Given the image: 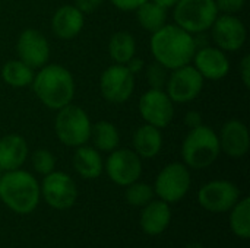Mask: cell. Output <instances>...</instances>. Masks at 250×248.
I'll return each instance as SVG.
<instances>
[{
	"label": "cell",
	"mask_w": 250,
	"mask_h": 248,
	"mask_svg": "<svg viewBox=\"0 0 250 248\" xmlns=\"http://www.w3.org/2000/svg\"><path fill=\"white\" fill-rule=\"evenodd\" d=\"M171 219V210L164 200L149 202L141 215V228L148 235H160L166 231Z\"/></svg>",
	"instance_id": "20"
},
{
	"label": "cell",
	"mask_w": 250,
	"mask_h": 248,
	"mask_svg": "<svg viewBox=\"0 0 250 248\" xmlns=\"http://www.w3.org/2000/svg\"><path fill=\"white\" fill-rule=\"evenodd\" d=\"M185 123L189 129H195L202 124V117L198 111H188L185 115Z\"/></svg>",
	"instance_id": "35"
},
{
	"label": "cell",
	"mask_w": 250,
	"mask_h": 248,
	"mask_svg": "<svg viewBox=\"0 0 250 248\" xmlns=\"http://www.w3.org/2000/svg\"><path fill=\"white\" fill-rule=\"evenodd\" d=\"M105 171L113 183L127 187L142 174L141 156L130 149H114L107 158Z\"/></svg>",
	"instance_id": "10"
},
{
	"label": "cell",
	"mask_w": 250,
	"mask_h": 248,
	"mask_svg": "<svg viewBox=\"0 0 250 248\" xmlns=\"http://www.w3.org/2000/svg\"><path fill=\"white\" fill-rule=\"evenodd\" d=\"M104 0H75V4L83 15L85 13H92L94 10H97Z\"/></svg>",
	"instance_id": "32"
},
{
	"label": "cell",
	"mask_w": 250,
	"mask_h": 248,
	"mask_svg": "<svg viewBox=\"0 0 250 248\" xmlns=\"http://www.w3.org/2000/svg\"><path fill=\"white\" fill-rule=\"evenodd\" d=\"M54 130L57 139L70 148H78L85 145L91 136V121L88 114L78 105L72 102L66 107L57 110Z\"/></svg>",
	"instance_id": "5"
},
{
	"label": "cell",
	"mask_w": 250,
	"mask_h": 248,
	"mask_svg": "<svg viewBox=\"0 0 250 248\" xmlns=\"http://www.w3.org/2000/svg\"><path fill=\"white\" fill-rule=\"evenodd\" d=\"M151 53L160 64L168 70L189 64L196 53L195 37L177 25H164L152 32Z\"/></svg>",
	"instance_id": "1"
},
{
	"label": "cell",
	"mask_w": 250,
	"mask_h": 248,
	"mask_svg": "<svg viewBox=\"0 0 250 248\" xmlns=\"http://www.w3.org/2000/svg\"><path fill=\"white\" fill-rule=\"evenodd\" d=\"M51 28L60 39H72L83 28V13L76 6H62L53 15Z\"/></svg>",
	"instance_id": "18"
},
{
	"label": "cell",
	"mask_w": 250,
	"mask_h": 248,
	"mask_svg": "<svg viewBox=\"0 0 250 248\" xmlns=\"http://www.w3.org/2000/svg\"><path fill=\"white\" fill-rule=\"evenodd\" d=\"M0 199L13 212L26 215L40 202V186L26 171H6L0 177Z\"/></svg>",
	"instance_id": "3"
},
{
	"label": "cell",
	"mask_w": 250,
	"mask_h": 248,
	"mask_svg": "<svg viewBox=\"0 0 250 248\" xmlns=\"http://www.w3.org/2000/svg\"><path fill=\"white\" fill-rule=\"evenodd\" d=\"M240 190L236 184L224 180L211 181L201 187L198 193L199 205L214 213H223L230 210L239 202Z\"/></svg>",
	"instance_id": "13"
},
{
	"label": "cell",
	"mask_w": 250,
	"mask_h": 248,
	"mask_svg": "<svg viewBox=\"0 0 250 248\" xmlns=\"http://www.w3.org/2000/svg\"><path fill=\"white\" fill-rule=\"evenodd\" d=\"M108 53L117 64H126L136 53V42L132 34L126 31L113 34L108 42Z\"/></svg>",
	"instance_id": "23"
},
{
	"label": "cell",
	"mask_w": 250,
	"mask_h": 248,
	"mask_svg": "<svg viewBox=\"0 0 250 248\" xmlns=\"http://www.w3.org/2000/svg\"><path fill=\"white\" fill-rule=\"evenodd\" d=\"M167 95L173 102H190L201 94L204 88V77L195 66H182L174 69L167 79Z\"/></svg>",
	"instance_id": "9"
},
{
	"label": "cell",
	"mask_w": 250,
	"mask_h": 248,
	"mask_svg": "<svg viewBox=\"0 0 250 248\" xmlns=\"http://www.w3.org/2000/svg\"><path fill=\"white\" fill-rule=\"evenodd\" d=\"M73 167L75 171L86 180H94L101 175L104 164L103 158L98 153L95 148L89 146H78L75 155H73Z\"/></svg>",
	"instance_id": "22"
},
{
	"label": "cell",
	"mask_w": 250,
	"mask_h": 248,
	"mask_svg": "<svg viewBox=\"0 0 250 248\" xmlns=\"http://www.w3.org/2000/svg\"><path fill=\"white\" fill-rule=\"evenodd\" d=\"M133 148L141 158L149 159L157 156L163 148V134L160 129L151 124L141 126L133 134Z\"/></svg>",
	"instance_id": "21"
},
{
	"label": "cell",
	"mask_w": 250,
	"mask_h": 248,
	"mask_svg": "<svg viewBox=\"0 0 250 248\" xmlns=\"http://www.w3.org/2000/svg\"><path fill=\"white\" fill-rule=\"evenodd\" d=\"M16 51L19 60L28 64L31 69L45 66L50 58V45L44 34L37 29H25L16 42Z\"/></svg>",
	"instance_id": "15"
},
{
	"label": "cell",
	"mask_w": 250,
	"mask_h": 248,
	"mask_svg": "<svg viewBox=\"0 0 250 248\" xmlns=\"http://www.w3.org/2000/svg\"><path fill=\"white\" fill-rule=\"evenodd\" d=\"M41 193L53 209L66 210L70 209L78 197V189L73 180L64 172H50L44 177Z\"/></svg>",
	"instance_id": "11"
},
{
	"label": "cell",
	"mask_w": 250,
	"mask_h": 248,
	"mask_svg": "<svg viewBox=\"0 0 250 248\" xmlns=\"http://www.w3.org/2000/svg\"><path fill=\"white\" fill-rule=\"evenodd\" d=\"M103 96L113 104L126 102L135 89V75L125 64H113L107 67L100 80Z\"/></svg>",
	"instance_id": "8"
},
{
	"label": "cell",
	"mask_w": 250,
	"mask_h": 248,
	"mask_svg": "<svg viewBox=\"0 0 250 248\" xmlns=\"http://www.w3.org/2000/svg\"><path fill=\"white\" fill-rule=\"evenodd\" d=\"M211 28L212 38L223 51H237L246 42V26L234 15H223L217 18Z\"/></svg>",
	"instance_id": "14"
},
{
	"label": "cell",
	"mask_w": 250,
	"mask_h": 248,
	"mask_svg": "<svg viewBox=\"0 0 250 248\" xmlns=\"http://www.w3.org/2000/svg\"><path fill=\"white\" fill-rule=\"evenodd\" d=\"M190 187V172L180 164L173 162L161 170L155 180V193L166 203H176L182 200Z\"/></svg>",
	"instance_id": "7"
},
{
	"label": "cell",
	"mask_w": 250,
	"mask_h": 248,
	"mask_svg": "<svg viewBox=\"0 0 250 248\" xmlns=\"http://www.w3.org/2000/svg\"><path fill=\"white\" fill-rule=\"evenodd\" d=\"M136 18L139 25L149 31V32H155L160 28H163L166 25L167 20V9L158 6L157 3H154L152 0H146L145 3H142L138 9H136Z\"/></svg>",
	"instance_id": "24"
},
{
	"label": "cell",
	"mask_w": 250,
	"mask_h": 248,
	"mask_svg": "<svg viewBox=\"0 0 250 248\" xmlns=\"http://www.w3.org/2000/svg\"><path fill=\"white\" fill-rule=\"evenodd\" d=\"M32 167H34V170L38 174L47 175V174H50V172L54 171L56 158H54V155L50 151H47V149H38L32 155Z\"/></svg>",
	"instance_id": "29"
},
{
	"label": "cell",
	"mask_w": 250,
	"mask_h": 248,
	"mask_svg": "<svg viewBox=\"0 0 250 248\" xmlns=\"http://www.w3.org/2000/svg\"><path fill=\"white\" fill-rule=\"evenodd\" d=\"M246 0H215L218 12L221 10L226 15H233L237 13L243 9Z\"/></svg>",
	"instance_id": "31"
},
{
	"label": "cell",
	"mask_w": 250,
	"mask_h": 248,
	"mask_svg": "<svg viewBox=\"0 0 250 248\" xmlns=\"http://www.w3.org/2000/svg\"><path fill=\"white\" fill-rule=\"evenodd\" d=\"M221 152L217 133L205 124L190 129L182 145V156L188 167L204 170L212 165Z\"/></svg>",
	"instance_id": "4"
},
{
	"label": "cell",
	"mask_w": 250,
	"mask_h": 248,
	"mask_svg": "<svg viewBox=\"0 0 250 248\" xmlns=\"http://www.w3.org/2000/svg\"><path fill=\"white\" fill-rule=\"evenodd\" d=\"M195 69L205 79L220 80L227 76L230 70V61L226 53L220 48L214 47H199V50L193 56Z\"/></svg>",
	"instance_id": "16"
},
{
	"label": "cell",
	"mask_w": 250,
	"mask_h": 248,
	"mask_svg": "<svg viewBox=\"0 0 250 248\" xmlns=\"http://www.w3.org/2000/svg\"><path fill=\"white\" fill-rule=\"evenodd\" d=\"M28 158V145L19 134H6L0 139V170H19Z\"/></svg>",
	"instance_id": "19"
},
{
	"label": "cell",
	"mask_w": 250,
	"mask_h": 248,
	"mask_svg": "<svg viewBox=\"0 0 250 248\" xmlns=\"http://www.w3.org/2000/svg\"><path fill=\"white\" fill-rule=\"evenodd\" d=\"M34 69L21 60H9L1 67L3 80L12 88H25L34 80Z\"/></svg>",
	"instance_id": "26"
},
{
	"label": "cell",
	"mask_w": 250,
	"mask_h": 248,
	"mask_svg": "<svg viewBox=\"0 0 250 248\" xmlns=\"http://www.w3.org/2000/svg\"><path fill=\"white\" fill-rule=\"evenodd\" d=\"M230 216V225L233 232L243 238H250V199L245 197L243 200L237 202L233 208Z\"/></svg>",
	"instance_id": "27"
},
{
	"label": "cell",
	"mask_w": 250,
	"mask_h": 248,
	"mask_svg": "<svg viewBox=\"0 0 250 248\" xmlns=\"http://www.w3.org/2000/svg\"><path fill=\"white\" fill-rule=\"evenodd\" d=\"M240 75L246 88L250 86V54H246L240 63Z\"/></svg>",
	"instance_id": "34"
},
{
	"label": "cell",
	"mask_w": 250,
	"mask_h": 248,
	"mask_svg": "<svg viewBox=\"0 0 250 248\" xmlns=\"http://www.w3.org/2000/svg\"><path fill=\"white\" fill-rule=\"evenodd\" d=\"M117 9L129 12V10H136L142 3H145L146 0H110Z\"/></svg>",
	"instance_id": "33"
},
{
	"label": "cell",
	"mask_w": 250,
	"mask_h": 248,
	"mask_svg": "<svg viewBox=\"0 0 250 248\" xmlns=\"http://www.w3.org/2000/svg\"><path fill=\"white\" fill-rule=\"evenodd\" d=\"M94 146L101 152H113L119 146V132L110 121H98L91 126V136Z\"/></svg>",
	"instance_id": "25"
},
{
	"label": "cell",
	"mask_w": 250,
	"mask_h": 248,
	"mask_svg": "<svg viewBox=\"0 0 250 248\" xmlns=\"http://www.w3.org/2000/svg\"><path fill=\"white\" fill-rule=\"evenodd\" d=\"M218 18L215 0H179L174 6L176 25L189 34L209 29Z\"/></svg>",
	"instance_id": "6"
},
{
	"label": "cell",
	"mask_w": 250,
	"mask_h": 248,
	"mask_svg": "<svg viewBox=\"0 0 250 248\" xmlns=\"http://www.w3.org/2000/svg\"><path fill=\"white\" fill-rule=\"evenodd\" d=\"M133 75H136V73H139L142 69H144V60L142 58H139V57H132L126 64H125Z\"/></svg>",
	"instance_id": "36"
},
{
	"label": "cell",
	"mask_w": 250,
	"mask_h": 248,
	"mask_svg": "<svg viewBox=\"0 0 250 248\" xmlns=\"http://www.w3.org/2000/svg\"><path fill=\"white\" fill-rule=\"evenodd\" d=\"M139 113L146 124L157 129H164L174 117L173 101L163 89L151 88L139 99Z\"/></svg>",
	"instance_id": "12"
},
{
	"label": "cell",
	"mask_w": 250,
	"mask_h": 248,
	"mask_svg": "<svg viewBox=\"0 0 250 248\" xmlns=\"http://www.w3.org/2000/svg\"><path fill=\"white\" fill-rule=\"evenodd\" d=\"M152 1L157 3L158 6L164 7V9H170V7H174L179 0H152Z\"/></svg>",
	"instance_id": "37"
},
{
	"label": "cell",
	"mask_w": 250,
	"mask_h": 248,
	"mask_svg": "<svg viewBox=\"0 0 250 248\" xmlns=\"http://www.w3.org/2000/svg\"><path fill=\"white\" fill-rule=\"evenodd\" d=\"M167 70L168 69H166L158 61H154L152 64L148 66L146 77H148V82H149L151 88H154V89H163L166 86L167 79H168Z\"/></svg>",
	"instance_id": "30"
},
{
	"label": "cell",
	"mask_w": 250,
	"mask_h": 248,
	"mask_svg": "<svg viewBox=\"0 0 250 248\" xmlns=\"http://www.w3.org/2000/svg\"><path fill=\"white\" fill-rule=\"evenodd\" d=\"M0 177H1V170H0Z\"/></svg>",
	"instance_id": "39"
},
{
	"label": "cell",
	"mask_w": 250,
	"mask_h": 248,
	"mask_svg": "<svg viewBox=\"0 0 250 248\" xmlns=\"http://www.w3.org/2000/svg\"><path fill=\"white\" fill-rule=\"evenodd\" d=\"M218 140L221 151L231 158H242L249 151V130L246 124H243L239 120L227 121L221 129Z\"/></svg>",
	"instance_id": "17"
},
{
	"label": "cell",
	"mask_w": 250,
	"mask_h": 248,
	"mask_svg": "<svg viewBox=\"0 0 250 248\" xmlns=\"http://www.w3.org/2000/svg\"><path fill=\"white\" fill-rule=\"evenodd\" d=\"M32 88L37 98L50 110H60L72 102L75 80L72 73L60 64L42 66L34 76Z\"/></svg>",
	"instance_id": "2"
},
{
	"label": "cell",
	"mask_w": 250,
	"mask_h": 248,
	"mask_svg": "<svg viewBox=\"0 0 250 248\" xmlns=\"http://www.w3.org/2000/svg\"><path fill=\"white\" fill-rule=\"evenodd\" d=\"M186 248H204L201 244H198V243H192V244H189Z\"/></svg>",
	"instance_id": "38"
},
{
	"label": "cell",
	"mask_w": 250,
	"mask_h": 248,
	"mask_svg": "<svg viewBox=\"0 0 250 248\" xmlns=\"http://www.w3.org/2000/svg\"><path fill=\"white\" fill-rule=\"evenodd\" d=\"M154 197V189L145 183H132L127 186L126 200L132 206H145Z\"/></svg>",
	"instance_id": "28"
}]
</instances>
